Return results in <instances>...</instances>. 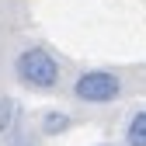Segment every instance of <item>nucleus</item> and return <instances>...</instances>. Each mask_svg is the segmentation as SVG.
<instances>
[{
    "instance_id": "obj_4",
    "label": "nucleus",
    "mask_w": 146,
    "mask_h": 146,
    "mask_svg": "<svg viewBox=\"0 0 146 146\" xmlns=\"http://www.w3.org/2000/svg\"><path fill=\"white\" fill-rule=\"evenodd\" d=\"M17 125H21V104L4 94V98H0V136L14 132Z\"/></svg>"
},
{
    "instance_id": "obj_3",
    "label": "nucleus",
    "mask_w": 146,
    "mask_h": 146,
    "mask_svg": "<svg viewBox=\"0 0 146 146\" xmlns=\"http://www.w3.org/2000/svg\"><path fill=\"white\" fill-rule=\"evenodd\" d=\"M70 129H73V115L63 111V108H45L38 118V136H45V139H56Z\"/></svg>"
},
{
    "instance_id": "obj_6",
    "label": "nucleus",
    "mask_w": 146,
    "mask_h": 146,
    "mask_svg": "<svg viewBox=\"0 0 146 146\" xmlns=\"http://www.w3.org/2000/svg\"><path fill=\"white\" fill-rule=\"evenodd\" d=\"M4 139H7V146H38L35 132H28L25 125H17V129H14V132H7Z\"/></svg>"
},
{
    "instance_id": "obj_1",
    "label": "nucleus",
    "mask_w": 146,
    "mask_h": 146,
    "mask_svg": "<svg viewBox=\"0 0 146 146\" xmlns=\"http://www.w3.org/2000/svg\"><path fill=\"white\" fill-rule=\"evenodd\" d=\"M14 77H17L21 87L38 90V94H49V90L59 87L63 66H59V59L52 56L45 45H25L14 56Z\"/></svg>"
},
{
    "instance_id": "obj_7",
    "label": "nucleus",
    "mask_w": 146,
    "mask_h": 146,
    "mask_svg": "<svg viewBox=\"0 0 146 146\" xmlns=\"http://www.w3.org/2000/svg\"><path fill=\"white\" fill-rule=\"evenodd\" d=\"M98 146H118V143H98Z\"/></svg>"
},
{
    "instance_id": "obj_2",
    "label": "nucleus",
    "mask_w": 146,
    "mask_h": 146,
    "mask_svg": "<svg viewBox=\"0 0 146 146\" xmlns=\"http://www.w3.org/2000/svg\"><path fill=\"white\" fill-rule=\"evenodd\" d=\"M125 84L115 70H80L73 77V98L80 104H115Z\"/></svg>"
},
{
    "instance_id": "obj_5",
    "label": "nucleus",
    "mask_w": 146,
    "mask_h": 146,
    "mask_svg": "<svg viewBox=\"0 0 146 146\" xmlns=\"http://www.w3.org/2000/svg\"><path fill=\"white\" fill-rule=\"evenodd\" d=\"M125 146H146V108L132 111V118L125 122Z\"/></svg>"
}]
</instances>
